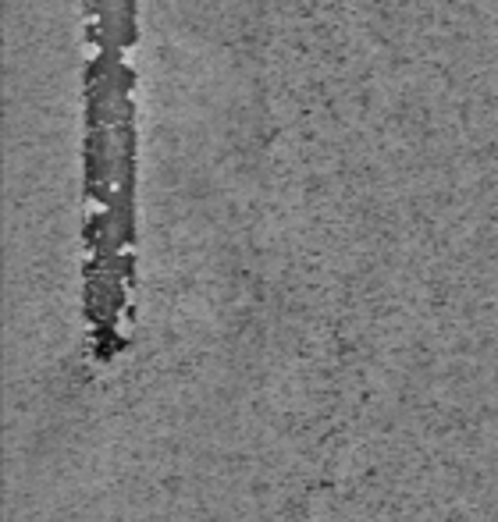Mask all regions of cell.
<instances>
[{
	"instance_id": "1",
	"label": "cell",
	"mask_w": 498,
	"mask_h": 522,
	"mask_svg": "<svg viewBox=\"0 0 498 522\" xmlns=\"http://www.w3.org/2000/svg\"><path fill=\"white\" fill-rule=\"evenodd\" d=\"M118 32H122V46L136 43V0H118Z\"/></svg>"
}]
</instances>
